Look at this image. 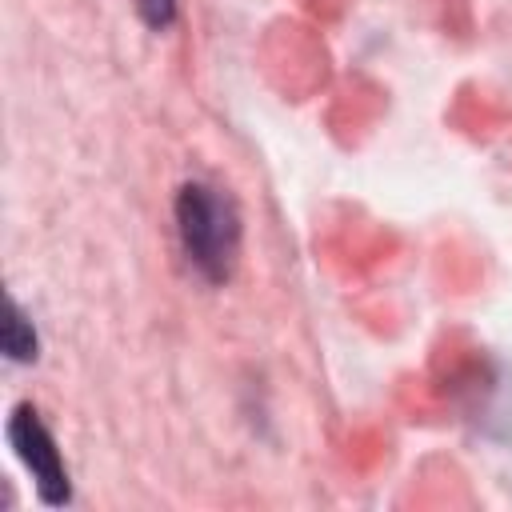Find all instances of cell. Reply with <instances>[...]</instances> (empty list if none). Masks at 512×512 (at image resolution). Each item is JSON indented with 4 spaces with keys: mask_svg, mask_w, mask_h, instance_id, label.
I'll return each mask as SVG.
<instances>
[{
    "mask_svg": "<svg viewBox=\"0 0 512 512\" xmlns=\"http://www.w3.org/2000/svg\"><path fill=\"white\" fill-rule=\"evenodd\" d=\"M176 236L184 248V260L196 268L200 280L224 284L236 272L240 260V208L236 200L204 180H188L176 192Z\"/></svg>",
    "mask_w": 512,
    "mask_h": 512,
    "instance_id": "cell-1",
    "label": "cell"
},
{
    "mask_svg": "<svg viewBox=\"0 0 512 512\" xmlns=\"http://www.w3.org/2000/svg\"><path fill=\"white\" fill-rule=\"evenodd\" d=\"M8 444L16 452V460L28 468L36 496L48 508H60L72 500V480H68V464L56 448V436L48 432V424L40 420V412L32 404H16L8 416Z\"/></svg>",
    "mask_w": 512,
    "mask_h": 512,
    "instance_id": "cell-2",
    "label": "cell"
},
{
    "mask_svg": "<svg viewBox=\"0 0 512 512\" xmlns=\"http://www.w3.org/2000/svg\"><path fill=\"white\" fill-rule=\"evenodd\" d=\"M0 344H4V356L16 360V364H32L36 352H40V336L32 328V316L24 312V304L16 296H8V316H4Z\"/></svg>",
    "mask_w": 512,
    "mask_h": 512,
    "instance_id": "cell-3",
    "label": "cell"
},
{
    "mask_svg": "<svg viewBox=\"0 0 512 512\" xmlns=\"http://www.w3.org/2000/svg\"><path fill=\"white\" fill-rule=\"evenodd\" d=\"M136 8L144 16V24L156 32L172 28V20H176V0H136Z\"/></svg>",
    "mask_w": 512,
    "mask_h": 512,
    "instance_id": "cell-4",
    "label": "cell"
}]
</instances>
